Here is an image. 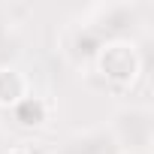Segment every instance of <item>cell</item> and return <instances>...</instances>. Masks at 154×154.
<instances>
[{"mask_svg": "<svg viewBox=\"0 0 154 154\" xmlns=\"http://www.w3.org/2000/svg\"><path fill=\"white\" fill-rule=\"evenodd\" d=\"M18 57H21V36L6 6H0V66H15Z\"/></svg>", "mask_w": 154, "mask_h": 154, "instance_id": "cell-8", "label": "cell"}, {"mask_svg": "<svg viewBox=\"0 0 154 154\" xmlns=\"http://www.w3.org/2000/svg\"><path fill=\"white\" fill-rule=\"evenodd\" d=\"M9 154H27V151H24V148H12Z\"/></svg>", "mask_w": 154, "mask_h": 154, "instance_id": "cell-9", "label": "cell"}, {"mask_svg": "<svg viewBox=\"0 0 154 154\" xmlns=\"http://www.w3.org/2000/svg\"><path fill=\"white\" fill-rule=\"evenodd\" d=\"M94 72L103 82L115 85V88H133L139 82V75L145 69L139 45L130 36H118V39H106L94 57Z\"/></svg>", "mask_w": 154, "mask_h": 154, "instance_id": "cell-1", "label": "cell"}, {"mask_svg": "<svg viewBox=\"0 0 154 154\" xmlns=\"http://www.w3.org/2000/svg\"><path fill=\"white\" fill-rule=\"evenodd\" d=\"M109 133L118 148L130 154H145L154 142V112L139 103L121 106L109 121Z\"/></svg>", "mask_w": 154, "mask_h": 154, "instance_id": "cell-2", "label": "cell"}, {"mask_svg": "<svg viewBox=\"0 0 154 154\" xmlns=\"http://www.w3.org/2000/svg\"><path fill=\"white\" fill-rule=\"evenodd\" d=\"M103 42H106V39H103L91 24H75V27L69 30V36H66L63 51H66V57H69L75 66H91Z\"/></svg>", "mask_w": 154, "mask_h": 154, "instance_id": "cell-4", "label": "cell"}, {"mask_svg": "<svg viewBox=\"0 0 154 154\" xmlns=\"http://www.w3.org/2000/svg\"><path fill=\"white\" fill-rule=\"evenodd\" d=\"M118 145L109 133V127H88L82 133H72L63 145L60 154H115Z\"/></svg>", "mask_w": 154, "mask_h": 154, "instance_id": "cell-5", "label": "cell"}, {"mask_svg": "<svg viewBox=\"0 0 154 154\" xmlns=\"http://www.w3.org/2000/svg\"><path fill=\"white\" fill-rule=\"evenodd\" d=\"M9 112H12L15 124L24 127V130H39V127L48 121V103H45L42 97H36L33 91H30L24 100H18Z\"/></svg>", "mask_w": 154, "mask_h": 154, "instance_id": "cell-7", "label": "cell"}, {"mask_svg": "<svg viewBox=\"0 0 154 154\" xmlns=\"http://www.w3.org/2000/svg\"><path fill=\"white\" fill-rule=\"evenodd\" d=\"M30 94V82L18 66H0V109H12Z\"/></svg>", "mask_w": 154, "mask_h": 154, "instance_id": "cell-6", "label": "cell"}, {"mask_svg": "<svg viewBox=\"0 0 154 154\" xmlns=\"http://www.w3.org/2000/svg\"><path fill=\"white\" fill-rule=\"evenodd\" d=\"M136 12L139 6L136 3H127V0H118V3H100L88 12V21L103 39H118V36H127V27L136 21Z\"/></svg>", "mask_w": 154, "mask_h": 154, "instance_id": "cell-3", "label": "cell"}]
</instances>
